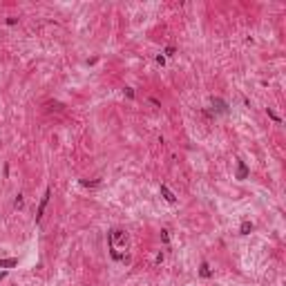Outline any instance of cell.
Listing matches in <instances>:
<instances>
[{
	"mask_svg": "<svg viewBox=\"0 0 286 286\" xmlns=\"http://www.w3.org/2000/svg\"><path fill=\"white\" fill-rule=\"evenodd\" d=\"M161 237H163V242H166V244L170 242V237H168V230H161Z\"/></svg>",
	"mask_w": 286,
	"mask_h": 286,
	"instance_id": "cell-11",
	"label": "cell"
},
{
	"mask_svg": "<svg viewBox=\"0 0 286 286\" xmlns=\"http://www.w3.org/2000/svg\"><path fill=\"white\" fill-rule=\"evenodd\" d=\"M239 230H242V235H248V233L253 230V224H250V221H244V224H242V228H239Z\"/></svg>",
	"mask_w": 286,
	"mask_h": 286,
	"instance_id": "cell-6",
	"label": "cell"
},
{
	"mask_svg": "<svg viewBox=\"0 0 286 286\" xmlns=\"http://www.w3.org/2000/svg\"><path fill=\"white\" fill-rule=\"evenodd\" d=\"M268 116H271V119H273L275 123H282V119H280V116H277V114H275L273 110H268Z\"/></svg>",
	"mask_w": 286,
	"mask_h": 286,
	"instance_id": "cell-8",
	"label": "cell"
},
{
	"mask_svg": "<svg viewBox=\"0 0 286 286\" xmlns=\"http://www.w3.org/2000/svg\"><path fill=\"white\" fill-rule=\"evenodd\" d=\"M18 266V259L16 257H9V259H0V268H14Z\"/></svg>",
	"mask_w": 286,
	"mask_h": 286,
	"instance_id": "cell-1",
	"label": "cell"
},
{
	"mask_svg": "<svg viewBox=\"0 0 286 286\" xmlns=\"http://www.w3.org/2000/svg\"><path fill=\"white\" fill-rule=\"evenodd\" d=\"M47 201H49V190H47V192H45V197H43V204H40V208H38V215H36V219H40V215H43V210H45Z\"/></svg>",
	"mask_w": 286,
	"mask_h": 286,
	"instance_id": "cell-4",
	"label": "cell"
},
{
	"mask_svg": "<svg viewBox=\"0 0 286 286\" xmlns=\"http://www.w3.org/2000/svg\"><path fill=\"white\" fill-rule=\"evenodd\" d=\"M161 195H163V197H166V201H170V204H175V199H177L172 192H170V188L163 186V183H161Z\"/></svg>",
	"mask_w": 286,
	"mask_h": 286,
	"instance_id": "cell-2",
	"label": "cell"
},
{
	"mask_svg": "<svg viewBox=\"0 0 286 286\" xmlns=\"http://www.w3.org/2000/svg\"><path fill=\"white\" fill-rule=\"evenodd\" d=\"M212 105H217V112H221V114H226V112H228V105H226L221 99H212Z\"/></svg>",
	"mask_w": 286,
	"mask_h": 286,
	"instance_id": "cell-3",
	"label": "cell"
},
{
	"mask_svg": "<svg viewBox=\"0 0 286 286\" xmlns=\"http://www.w3.org/2000/svg\"><path fill=\"white\" fill-rule=\"evenodd\" d=\"M125 94H128L130 99H134V90H132V87H125Z\"/></svg>",
	"mask_w": 286,
	"mask_h": 286,
	"instance_id": "cell-10",
	"label": "cell"
},
{
	"mask_svg": "<svg viewBox=\"0 0 286 286\" xmlns=\"http://www.w3.org/2000/svg\"><path fill=\"white\" fill-rule=\"evenodd\" d=\"M210 266H208V264H201V277H210Z\"/></svg>",
	"mask_w": 286,
	"mask_h": 286,
	"instance_id": "cell-7",
	"label": "cell"
},
{
	"mask_svg": "<svg viewBox=\"0 0 286 286\" xmlns=\"http://www.w3.org/2000/svg\"><path fill=\"white\" fill-rule=\"evenodd\" d=\"M2 277H5V271H2V273H0V280H2Z\"/></svg>",
	"mask_w": 286,
	"mask_h": 286,
	"instance_id": "cell-12",
	"label": "cell"
},
{
	"mask_svg": "<svg viewBox=\"0 0 286 286\" xmlns=\"http://www.w3.org/2000/svg\"><path fill=\"white\" fill-rule=\"evenodd\" d=\"M248 177V168H246L244 161H239V179H246Z\"/></svg>",
	"mask_w": 286,
	"mask_h": 286,
	"instance_id": "cell-5",
	"label": "cell"
},
{
	"mask_svg": "<svg viewBox=\"0 0 286 286\" xmlns=\"http://www.w3.org/2000/svg\"><path fill=\"white\" fill-rule=\"evenodd\" d=\"M20 206H23V195H18L16 197V208H20Z\"/></svg>",
	"mask_w": 286,
	"mask_h": 286,
	"instance_id": "cell-9",
	"label": "cell"
}]
</instances>
